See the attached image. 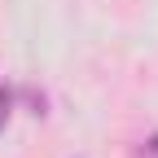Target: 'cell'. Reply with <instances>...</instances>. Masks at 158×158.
Instances as JSON below:
<instances>
[{
  "label": "cell",
  "instance_id": "cell-2",
  "mask_svg": "<svg viewBox=\"0 0 158 158\" xmlns=\"http://www.w3.org/2000/svg\"><path fill=\"white\" fill-rule=\"evenodd\" d=\"M141 158H158V132L145 136V145H141Z\"/></svg>",
  "mask_w": 158,
  "mask_h": 158
},
{
  "label": "cell",
  "instance_id": "cell-1",
  "mask_svg": "<svg viewBox=\"0 0 158 158\" xmlns=\"http://www.w3.org/2000/svg\"><path fill=\"white\" fill-rule=\"evenodd\" d=\"M13 101H18V92H13V88H0V127L9 123V114H13Z\"/></svg>",
  "mask_w": 158,
  "mask_h": 158
}]
</instances>
